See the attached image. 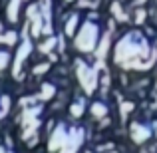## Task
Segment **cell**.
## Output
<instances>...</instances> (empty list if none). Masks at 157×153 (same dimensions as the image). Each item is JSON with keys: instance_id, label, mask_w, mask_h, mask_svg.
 Returning <instances> with one entry per match:
<instances>
[{"instance_id": "3957f363", "label": "cell", "mask_w": 157, "mask_h": 153, "mask_svg": "<svg viewBox=\"0 0 157 153\" xmlns=\"http://www.w3.org/2000/svg\"><path fill=\"white\" fill-rule=\"evenodd\" d=\"M92 111H94V115H96V117H104L107 109H105V105H104V103H94Z\"/></svg>"}, {"instance_id": "7a4b0ae2", "label": "cell", "mask_w": 157, "mask_h": 153, "mask_svg": "<svg viewBox=\"0 0 157 153\" xmlns=\"http://www.w3.org/2000/svg\"><path fill=\"white\" fill-rule=\"evenodd\" d=\"M78 74H80L82 86L86 88V92H94V88H96V72H92L86 64H78Z\"/></svg>"}, {"instance_id": "277c9868", "label": "cell", "mask_w": 157, "mask_h": 153, "mask_svg": "<svg viewBox=\"0 0 157 153\" xmlns=\"http://www.w3.org/2000/svg\"><path fill=\"white\" fill-rule=\"evenodd\" d=\"M82 113H84V101H78L76 105L72 107V115H74V117H80Z\"/></svg>"}, {"instance_id": "6da1fadb", "label": "cell", "mask_w": 157, "mask_h": 153, "mask_svg": "<svg viewBox=\"0 0 157 153\" xmlns=\"http://www.w3.org/2000/svg\"><path fill=\"white\" fill-rule=\"evenodd\" d=\"M96 34H98V28L94 26V24H84V28H82V32H80V38H78V42H76V46L80 48V50L90 52L94 46H96V42H98Z\"/></svg>"}, {"instance_id": "5b68a950", "label": "cell", "mask_w": 157, "mask_h": 153, "mask_svg": "<svg viewBox=\"0 0 157 153\" xmlns=\"http://www.w3.org/2000/svg\"><path fill=\"white\" fill-rule=\"evenodd\" d=\"M76 22H78V16H72V18H70V22H68V26H66V32H68V34H74Z\"/></svg>"}]
</instances>
